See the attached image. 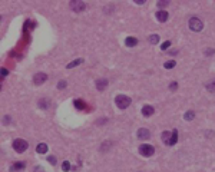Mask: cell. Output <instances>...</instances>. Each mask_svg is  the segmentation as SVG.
Returning a JSON list of instances; mask_svg holds the SVG:
<instances>
[{
	"label": "cell",
	"mask_w": 215,
	"mask_h": 172,
	"mask_svg": "<svg viewBox=\"0 0 215 172\" xmlns=\"http://www.w3.org/2000/svg\"><path fill=\"white\" fill-rule=\"evenodd\" d=\"M115 103H116V106L119 108V109H126V108L132 103V101L129 96H126V95H118L116 98H115Z\"/></svg>",
	"instance_id": "1"
},
{
	"label": "cell",
	"mask_w": 215,
	"mask_h": 172,
	"mask_svg": "<svg viewBox=\"0 0 215 172\" xmlns=\"http://www.w3.org/2000/svg\"><path fill=\"white\" fill-rule=\"evenodd\" d=\"M188 26H189V29H191L192 32H201L202 27H204V23L198 17H192V19H189Z\"/></svg>",
	"instance_id": "2"
},
{
	"label": "cell",
	"mask_w": 215,
	"mask_h": 172,
	"mask_svg": "<svg viewBox=\"0 0 215 172\" xmlns=\"http://www.w3.org/2000/svg\"><path fill=\"white\" fill-rule=\"evenodd\" d=\"M27 142L24 139H14L13 141V149L16 151V152H19V154H22V152H24L26 149H27Z\"/></svg>",
	"instance_id": "3"
},
{
	"label": "cell",
	"mask_w": 215,
	"mask_h": 172,
	"mask_svg": "<svg viewBox=\"0 0 215 172\" xmlns=\"http://www.w3.org/2000/svg\"><path fill=\"white\" fill-rule=\"evenodd\" d=\"M139 154L142 155V156H146V158H148V156H152V155L155 154V148L152 145L144 144L139 146Z\"/></svg>",
	"instance_id": "4"
},
{
	"label": "cell",
	"mask_w": 215,
	"mask_h": 172,
	"mask_svg": "<svg viewBox=\"0 0 215 172\" xmlns=\"http://www.w3.org/2000/svg\"><path fill=\"white\" fill-rule=\"evenodd\" d=\"M70 9L76 12V13H80V12H83L86 9V5L80 0H73V2H70Z\"/></svg>",
	"instance_id": "5"
},
{
	"label": "cell",
	"mask_w": 215,
	"mask_h": 172,
	"mask_svg": "<svg viewBox=\"0 0 215 172\" xmlns=\"http://www.w3.org/2000/svg\"><path fill=\"white\" fill-rule=\"evenodd\" d=\"M47 80V75L46 73H36L35 75V78H33V82H35V85H42V83H45Z\"/></svg>",
	"instance_id": "6"
},
{
	"label": "cell",
	"mask_w": 215,
	"mask_h": 172,
	"mask_svg": "<svg viewBox=\"0 0 215 172\" xmlns=\"http://www.w3.org/2000/svg\"><path fill=\"white\" fill-rule=\"evenodd\" d=\"M151 138V132L146 128H140V129H138V139H149Z\"/></svg>",
	"instance_id": "7"
},
{
	"label": "cell",
	"mask_w": 215,
	"mask_h": 172,
	"mask_svg": "<svg viewBox=\"0 0 215 172\" xmlns=\"http://www.w3.org/2000/svg\"><path fill=\"white\" fill-rule=\"evenodd\" d=\"M156 19H158L159 22H162V23L166 22L168 20V12L166 10H158L156 12Z\"/></svg>",
	"instance_id": "8"
},
{
	"label": "cell",
	"mask_w": 215,
	"mask_h": 172,
	"mask_svg": "<svg viewBox=\"0 0 215 172\" xmlns=\"http://www.w3.org/2000/svg\"><path fill=\"white\" fill-rule=\"evenodd\" d=\"M154 112H155V109L152 106H149V105H146V106L142 108V115H144L145 118L152 116V115H154Z\"/></svg>",
	"instance_id": "9"
},
{
	"label": "cell",
	"mask_w": 215,
	"mask_h": 172,
	"mask_svg": "<svg viewBox=\"0 0 215 172\" xmlns=\"http://www.w3.org/2000/svg\"><path fill=\"white\" fill-rule=\"evenodd\" d=\"M108 83H109L108 79H98L96 80V89H98V90H105Z\"/></svg>",
	"instance_id": "10"
},
{
	"label": "cell",
	"mask_w": 215,
	"mask_h": 172,
	"mask_svg": "<svg viewBox=\"0 0 215 172\" xmlns=\"http://www.w3.org/2000/svg\"><path fill=\"white\" fill-rule=\"evenodd\" d=\"M24 162H16L14 165H12V168H10V172H20L24 169Z\"/></svg>",
	"instance_id": "11"
},
{
	"label": "cell",
	"mask_w": 215,
	"mask_h": 172,
	"mask_svg": "<svg viewBox=\"0 0 215 172\" xmlns=\"http://www.w3.org/2000/svg\"><path fill=\"white\" fill-rule=\"evenodd\" d=\"M125 45H126L128 47L136 46V45H138V39H136V37H132V36L126 37V40H125Z\"/></svg>",
	"instance_id": "12"
},
{
	"label": "cell",
	"mask_w": 215,
	"mask_h": 172,
	"mask_svg": "<svg viewBox=\"0 0 215 172\" xmlns=\"http://www.w3.org/2000/svg\"><path fill=\"white\" fill-rule=\"evenodd\" d=\"M178 142V130L173 129L172 134H171V139H169V144L168 145H175Z\"/></svg>",
	"instance_id": "13"
},
{
	"label": "cell",
	"mask_w": 215,
	"mask_h": 172,
	"mask_svg": "<svg viewBox=\"0 0 215 172\" xmlns=\"http://www.w3.org/2000/svg\"><path fill=\"white\" fill-rule=\"evenodd\" d=\"M36 151H38L39 154H46L47 152V145L46 144H39L38 148H36Z\"/></svg>",
	"instance_id": "14"
},
{
	"label": "cell",
	"mask_w": 215,
	"mask_h": 172,
	"mask_svg": "<svg viewBox=\"0 0 215 172\" xmlns=\"http://www.w3.org/2000/svg\"><path fill=\"white\" fill-rule=\"evenodd\" d=\"M148 40H149L151 45H158V42H159V36H158V35H151Z\"/></svg>",
	"instance_id": "15"
},
{
	"label": "cell",
	"mask_w": 215,
	"mask_h": 172,
	"mask_svg": "<svg viewBox=\"0 0 215 172\" xmlns=\"http://www.w3.org/2000/svg\"><path fill=\"white\" fill-rule=\"evenodd\" d=\"M82 59H76V60H73V62H70L69 65L66 66V68H67V69H72V68H75V66H78V65H80V63H82Z\"/></svg>",
	"instance_id": "16"
},
{
	"label": "cell",
	"mask_w": 215,
	"mask_h": 172,
	"mask_svg": "<svg viewBox=\"0 0 215 172\" xmlns=\"http://www.w3.org/2000/svg\"><path fill=\"white\" fill-rule=\"evenodd\" d=\"M169 138H171V135H169L168 130H165V132H162V141H164V144L168 145L169 144Z\"/></svg>",
	"instance_id": "17"
},
{
	"label": "cell",
	"mask_w": 215,
	"mask_h": 172,
	"mask_svg": "<svg viewBox=\"0 0 215 172\" xmlns=\"http://www.w3.org/2000/svg\"><path fill=\"white\" fill-rule=\"evenodd\" d=\"M165 69H172V68H175L177 66V62L175 60H168V62H165Z\"/></svg>",
	"instance_id": "18"
},
{
	"label": "cell",
	"mask_w": 215,
	"mask_h": 172,
	"mask_svg": "<svg viewBox=\"0 0 215 172\" xmlns=\"http://www.w3.org/2000/svg\"><path fill=\"white\" fill-rule=\"evenodd\" d=\"M185 121H192V119H194V118H195V113H194V112L192 111H188L187 113H185Z\"/></svg>",
	"instance_id": "19"
},
{
	"label": "cell",
	"mask_w": 215,
	"mask_h": 172,
	"mask_svg": "<svg viewBox=\"0 0 215 172\" xmlns=\"http://www.w3.org/2000/svg\"><path fill=\"white\" fill-rule=\"evenodd\" d=\"M75 106L78 108V109H85V102H83V101H80V99H79V101L76 99V101H75Z\"/></svg>",
	"instance_id": "20"
},
{
	"label": "cell",
	"mask_w": 215,
	"mask_h": 172,
	"mask_svg": "<svg viewBox=\"0 0 215 172\" xmlns=\"http://www.w3.org/2000/svg\"><path fill=\"white\" fill-rule=\"evenodd\" d=\"M62 169H63L65 172L69 171V169H70V163H69V161H65V162H63V165H62Z\"/></svg>",
	"instance_id": "21"
},
{
	"label": "cell",
	"mask_w": 215,
	"mask_h": 172,
	"mask_svg": "<svg viewBox=\"0 0 215 172\" xmlns=\"http://www.w3.org/2000/svg\"><path fill=\"white\" fill-rule=\"evenodd\" d=\"M47 161H49V163H52V165H56V158H55V156H49V158H47Z\"/></svg>",
	"instance_id": "22"
},
{
	"label": "cell",
	"mask_w": 215,
	"mask_h": 172,
	"mask_svg": "<svg viewBox=\"0 0 215 172\" xmlns=\"http://www.w3.org/2000/svg\"><path fill=\"white\" fill-rule=\"evenodd\" d=\"M39 106H40V108H45V109H46V108L49 106V105H47V101H40V102H39Z\"/></svg>",
	"instance_id": "23"
},
{
	"label": "cell",
	"mask_w": 215,
	"mask_h": 172,
	"mask_svg": "<svg viewBox=\"0 0 215 172\" xmlns=\"http://www.w3.org/2000/svg\"><path fill=\"white\" fill-rule=\"evenodd\" d=\"M169 46H171V42H165L164 45L161 46V49H162V50H166V49H168Z\"/></svg>",
	"instance_id": "24"
},
{
	"label": "cell",
	"mask_w": 215,
	"mask_h": 172,
	"mask_svg": "<svg viewBox=\"0 0 215 172\" xmlns=\"http://www.w3.org/2000/svg\"><path fill=\"white\" fill-rule=\"evenodd\" d=\"M177 88H178V83H177V82H172V83L169 85V89H171V90H177Z\"/></svg>",
	"instance_id": "25"
},
{
	"label": "cell",
	"mask_w": 215,
	"mask_h": 172,
	"mask_svg": "<svg viewBox=\"0 0 215 172\" xmlns=\"http://www.w3.org/2000/svg\"><path fill=\"white\" fill-rule=\"evenodd\" d=\"M65 86H66V80H60L59 85H57V88H59V89H63Z\"/></svg>",
	"instance_id": "26"
},
{
	"label": "cell",
	"mask_w": 215,
	"mask_h": 172,
	"mask_svg": "<svg viewBox=\"0 0 215 172\" xmlns=\"http://www.w3.org/2000/svg\"><path fill=\"white\" fill-rule=\"evenodd\" d=\"M169 5V2H158V6L159 7H164V6Z\"/></svg>",
	"instance_id": "27"
},
{
	"label": "cell",
	"mask_w": 215,
	"mask_h": 172,
	"mask_svg": "<svg viewBox=\"0 0 215 172\" xmlns=\"http://www.w3.org/2000/svg\"><path fill=\"white\" fill-rule=\"evenodd\" d=\"M7 73H9L7 69H2V76H7Z\"/></svg>",
	"instance_id": "28"
}]
</instances>
